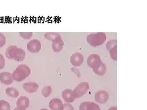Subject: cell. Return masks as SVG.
<instances>
[{
    "label": "cell",
    "mask_w": 147,
    "mask_h": 110,
    "mask_svg": "<svg viewBox=\"0 0 147 110\" xmlns=\"http://www.w3.org/2000/svg\"><path fill=\"white\" fill-rule=\"evenodd\" d=\"M31 74V70L26 65H20L12 73L14 81L21 82L28 77Z\"/></svg>",
    "instance_id": "cell-1"
},
{
    "label": "cell",
    "mask_w": 147,
    "mask_h": 110,
    "mask_svg": "<svg viewBox=\"0 0 147 110\" xmlns=\"http://www.w3.org/2000/svg\"><path fill=\"white\" fill-rule=\"evenodd\" d=\"M107 35L104 32L92 33L87 36V41L91 46H101L105 42Z\"/></svg>",
    "instance_id": "cell-2"
},
{
    "label": "cell",
    "mask_w": 147,
    "mask_h": 110,
    "mask_svg": "<svg viewBox=\"0 0 147 110\" xmlns=\"http://www.w3.org/2000/svg\"><path fill=\"white\" fill-rule=\"evenodd\" d=\"M90 89V84L87 81H83L80 83L72 90V95L75 99H80L86 94Z\"/></svg>",
    "instance_id": "cell-3"
},
{
    "label": "cell",
    "mask_w": 147,
    "mask_h": 110,
    "mask_svg": "<svg viewBox=\"0 0 147 110\" xmlns=\"http://www.w3.org/2000/svg\"><path fill=\"white\" fill-rule=\"evenodd\" d=\"M27 48L28 51L31 53H38L41 49V43L39 40L34 39L28 42Z\"/></svg>",
    "instance_id": "cell-4"
},
{
    "label": "cell",
    "mask_w": 147,
    "mask_h": 110,
    "mask_svg": "<svg viewBox=\"0 0 147 110\" xmlns=\"http://www.w3.org/2000/svg\"><path fill=\"white\" fill-rule=\"evenodd\" d=\"M109 98V94L105 90H99L95 94V101L101 104L106 103Z\"/></svg>",
    "instance_id": "cell-5"
},
{
    "label": "cell",
    "mask_w": 147,
    "mask_h": 110,
    "mask_svg": "<svg viewBox=\"0 0 147 110\" xmlns=\"http://www.w3.org/2000/svg\"><path fill=\"white\" fill-rule=\"evenodd\" d=\"M102 62L100 56L96 54H91L87 59V64L92 69L96 67Z\"/></svg>",
    "instance_id": "cell-6"
},
{
    "label": "cell",
    "mask_w": 147,
    "mask_h": 110,
    "mask_svg": "<svg viewBox=\"0 0 147 110\" xmlns=\"http://www.w3.org/2000/svg\"><path fill=\"white\" fill-rule=\"evenodd\" d=\"M84 62V56L80 52H76L71 56L70 63L75 67L80 66Z\"/></svg>",
    "instance_id": "cell-7"
},
{
    "label": "cell",
    "mask_w": 147,
    "mask_h": 110,
    "mask_svg": "<svg viewBox=\"0 0 147 110\" xmlns=\"http://www.w3.org/2000/svg\"><path fill=\"white\" fill-rule=\"evenodd\" d=\"M0 82L5 85H9L14 82L12 74L8 71L0 73Z\"/></svg>",
    "instance_id": "cell-8"
},
{
    "label": "cell",
    "mask_w": 147,
    "mask_h": 110,
    "mask_svg": "<svg viewBox=\"0 0 147 110\" xmlns=\"http://www.w3.org/2000/svg\"><path fill=\"white\" fill-rule=\"evenodd\" d=\"M22 87L24 90L28 93H34L38 90L39 85L36 83L30 81L24 83Z\"/></svg>",
    "instance_id": "cell-9"
},
{
    "label": "cell",
    "mask_w": 147,
    "mask_h": 110,
    "mask_svg": "<svg viewBox=\"0 0 147 110\" xmlns=\"http://www.w3.org/2000/svg\"><path fill=\"white\" fill-rule=\"evenodd\" d=\"M49 107L51 110H63V101L58 98H54L49 103Z\"/></svg>",
    "instance_id": "cell-10"
},
{
    "label": "cell",
    "mask_w": 147,
    "mask_h": 110,
    "mask_svg": "<svg viewBox=\"0 0 147 110\" xmlns=\"http://www.w3.org/2000/svg\"><path fill=\"white\" fill-rule=\"evenodd\" d=\"M16 105L18 108L27 109L30 106V100L26 96L20 97L17 101Z\"/></svg>",
    "instance_id": "cell-11"
},
{
    "label": "cell",
    "mask_w": 147,
    "mask_h": 110,
    "mask_svg": "<svg viewBox=\"0 0 147 110\" xmlns=\"http://www.w3.org/2000/svg\"><path fill=\"white\" fill-rule=\"evenodd\" d=\"M63 99L67 103H72L75 101L76 99L72 95V90L67 89L63 90L62 93Z\"/></svg>",
    "instance_id": "cell-12"
},
{
    "label": "cell",
    "mask_w": 147,
    "mask_h": 110,
    "mask_svg": "<svg viewBox=\"0 0 147 110\" xmlns=\"http://www.w3.org/2000/svg\"><path fill=\"white\" fill-rule=\"evenodd\" d=\"M64 42L62 38H58L52 42V48L55 52H59L63 50Z\"/></svg>",
    "instance_id": "cell-13"
},
{
    "label": "cell",
    "mask_w": 147,
    "mask_h": 110,
    "mask_svg": "<svg viewBox=\"0 0 147 110\" xmlns=\"http://www.w3.org/2000/svg\"><path fill=\"white\" fill-rule=\"evenodd\" d=\"M18 48V47L17 46L14 45L8 46L5 51V56L8 59H14L16 56Z\"/></svg>",
    "instance_id": "cell-14"
},
{
    "label": "cell",
    "mask_w": 147,
    "mask_h": 110,
    "mask_svg": "<svg viewBox=\"0 0 147 110\" xmlns=\"http://www.w3.org/2000/svg\"><path fill=\"white\" fill-rule=\"evenodd\" d=\"M96 75L98 76H104L107 71V66L105 63L102 62L100 65H99L96 67L92 69Z\"/></svg>",
    "instance_id": "cell-15"
},
{
    "label": "cell",
    "mask_w": 147,
    "mask_h": 110,
    "mask_svg": "<svg viewBox=\"0 0 147 110\" xmlns=\"http://www.w3.org/2000/svg\"><path fill=\"white\" fill-rule=\"evenodd\" d=\"M44 38L47 40L53 42L58 38L62 37H61V35L57 32H47L44 34Z\"/></svg>",
    "instance_id": "cell-16"
},
{
    "label": "cell",
    "mask_w": 147,
    "mask_h": 110,
    "mask_svg": "<svg viewBox=\"0 0 147 110\" xmlns=\"http://www.w3.org/2000/svg\"><path fill=\"white\" fill-rule=\"evenodd\" d=\"M26 55V52L22 49L18 47L14 60L17 61V62H21V61H23L24 59H25Z\"/></svg>",
    "instance_id": "cell-17"
},
{
    "label": "cell",
    "mask_w": 147,
    "mask_h": 110,
    "mask_svg": "<svg viewBox=\"0 0 147 110\" xmlns=\"http://www.w3.org/2000/svg\"><path fill=\"white\" fill-rule=\"evenodd\" d=\"M5 94L12 98H17L20 95L18 90L14 87H7L5 90Z\"/></svg>",
    "instance_id": "cell-18"
},
{
    "label": "cell",
    "mask_w": 147,
    "mask_h": 110,
    "mask_svg": "<svg viewBox=\"0 0 147 110\" xmlns=\"http://www.w3.org/2000/svg\"><path fill=\"white\" fill-rule=\"evenodd\" d=\"M51 93H52V87L50 86V85H47V86L44 87L41 90V94L45 98L48 97L51 95Z\"/></svg>",
    "instance_id": "cell-19"
},
{
    "label": "cell",
    "mask_w": 147,
    "mask_h": 110,
    "mask_svg": "<svg viewBox=\"0 0 147 110\" xmlns=\"http://www.w3.org/2000/svg\"><path fill=\"white\" fill-rule=\"evenodd\" d=\"M117 46V40L116 39H112L108 41L106 45V48L108 51H111L113 48Z\"/></svg>",
    "instance_id": "cell-20"
},
{
    "label": "cell",
    "mask_w": 147,
    "mask_h": 110,
    "mask_svg": "<svg viewBox=\"0 0 147 110\" xmlns=\"http://www.w3.org/2000/svg\"><path fill=\"white\" fill-rule=\"evenodd\" d=\"M11 105L9 103L5 100H0V110H10Z\"/></svg>",
    "instance_id": "cell-21"
},
{
    "label": "cell",
    "mask_w": 147,
    "mask_h": 110,
    "mask_svg": "<svg viewBox=\"0 0 147 110\" xmlns=\"http://www.w3.org/2000/svg\"><path fill=\"white\" fill-rule=\"evenodd\" d=\"M87 109V110H101L100 106L93 102H89Z\"/></svg>",
    "instance_id": "cell-22"
},
{
    "label": "cell",
    "mask_w": 147,
    "mask_h": 110,
    "mask_svg": "<svg viewBox=\"0 0 147 110\" xmlns=\"http://www.w3.org/2000/svg\"><path fill=\"white\" fill-rule=\"evenodd\" d=\"M109 52L112 59L113 60H117V46H115Z\"/></svg>",
    "instance_id": "cell-23"
},
{
    "label": "cell",
    "mask_w": 147,
    "mask_h": 110,
    "mask_svg": "<svg viewBox=\"0 0 147 110\" xmlns=\"http://www.w3.org/2000/svg\"><path fill=\"white\" fill-rule=\"evenodd\" d=\"M32 32H20V35L21 38L25 39H30L32 36Z\"/></svg>",
    "instance_id": "cell-24"
},
{
    "label": "cell",
    "mask_w": 147,
    "mask_h": 110,
    "mask_svg": "<svg viewBox=\"0 0 147 110\" xmlns=\"http://www.w3.org/2000/svg\"><path fill=\"white\" fill-rule=\"evenodd\" d=\"M6 43V38L5 35L0 33V47H3Z\"/></svg>",
    "instance_id": "cell-25"
},
{
    "label": "cell",
    "mask_w": 147,
    "mask_h": 110,
    "mask_svg": "<svg viewBox=\"0 0 147 110\" xmlns=\"http://www.w3.org/2000/svg\"><path fill=\"white\" fill-rule=\"evenodd\" d=\"M5 66V60L3 55L0 54V70L4 68Z\"/></svg>",
    "instance_id": "cell-26"
},
{
    "label": "cell",
    "mask_w": 147,
    "mask_h": 110,
    "mask_svg": "<svg viewBox=\"0 0 147 110\" xmlns=\"http://www.w3.org/2000/svg\"><path fill=\"white\" fill-rule=\"evenodd\" d=\"M63 110H74V108L71 104V103L63 104Z\"/></svg>",
    "instance_id": "cell-27"
},
{
    "label": "cell",
    "mask_w": 147,
    "mask_h": 110,
    "mask_svg": "<svg viewBox=\"0 0 147 110\" xmlns=\"http://www.w3.org/2000/svg\"><path fill=\"white\" fill-rule=\"evenodd\" d=\"M89 103V101L82 102L80 104L79 107V110H87V105Z\"/></svg>",
    "instance_id": "cell-28"
},
{
    "label": "cell",
    "mask_w": 147,
    "mask_h": 110,
    "mask_svg": "<svg viewBox=\"0 0 147 110\" xmlns=\"http://www.w3.org/2000/svg\"><path fill=\"white\" fill-rule=\"evenodd\" d=\"M71 71L74 73H75V74L78 77H81V73L79 70V69H78L77 68H76V67H73L71 68Z\"/></svg>",
    "instance_id": "cell-29"
},
{
    "label": "cell",
    "mask_w": 147,
    "mask_h": 110,
    "mask_svg": "<svg viewBox=\"0 0 147 110\" xmlns=\"http://www.w3.org/2000/svg\"><path fill=\"white\" fill-rule=\"evenodd\" d=\"M108 110H117V106H113L110 107Z\"/></svg>",
    "instance_id": "cell-30"
},
{
    "label": "cell",
    "mask_w": 147,
    "mask_h": 110,
    "mask_svg": "<svg viewBox=\"0 0 147 110\" xmlns=\"http://www.w3.org/2000/svg\"><path fill=\"white\" fill-rule=\"evenodd\" d=\"M14 110H26V109H24V108H16L14 109Z\"/></svg>",
    "instance_id": "cell-31"
},
{
    "label": "cell",
    "mask_w": 147,
    "mask_h": 110,
    "mask_svg": "<svg viewBox=\"0 0 147 110\" xmlns=\"http://www.w3.org/2000/svg\"><path fill=\"white\" fill-rule=\"evenodd\" d=\"M40 110H48V109H46V108H42V109H41Z\"/></svg>",
    "instance_id": "cell-32"
}]
</instances>
